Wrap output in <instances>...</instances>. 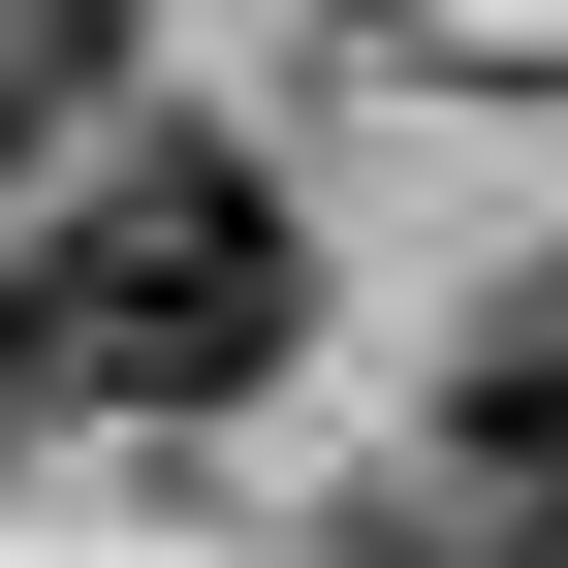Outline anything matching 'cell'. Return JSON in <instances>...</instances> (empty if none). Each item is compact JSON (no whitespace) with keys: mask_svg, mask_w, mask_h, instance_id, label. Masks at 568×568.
Masks as SVG:
<instances>
[{"mask_svg":"<svg viewBox=\"0 0 568 568\" xmlns=\"http://www.w3.org/2000/svg\"><path fill=\"white\" fill-rule=\"evenodd\" d=\"M95 63H126V0H0V126H63Z\"/></svg>","mask_w":568,"mask_h":568,"instance_id":"obj_3","label":"cell"},{"mask_svg":"<svg viewBox=\"0 0 568 568\" xmlns=\"http://www.w3.org/2000/svg\"><path fill=\"white\" fill-rule=\"evenodd\" d=\"M32 379H63V347H32V316H0V443H32Z\"/></svg>","mask_w":568,"mask_h":568,"instance_id":"obj_4","label":"cell"},{"mask_svg":"<svg viewBox=\"0 0 568 568\" xmlns=\"http://www.w3.org/2000/svg\"><path fill=\"white\" fill-rule=\"evenodd\" d=\"M347 568H568V506H537L506 443H410L379 506H347Z\"/></svg>","mask_w":568,"mask_h":568,"instance_id":"obj_2","label":"cell"},{"mask_svg":"<svg viewBox=\"0 0 568 568\" xmlns=\"http://www.w3.org/2000/svg\"><path fill=\"white\" fill-rule=\"evenodd\" d=\"M284 316H316V253H284V190H253V159H95V222L32 253L63 410H253V379H284Z\"/></svg>","mask_w":568,"mask_h":568,"instance_id":"obj_1","label":"cell"}]
</instances>
